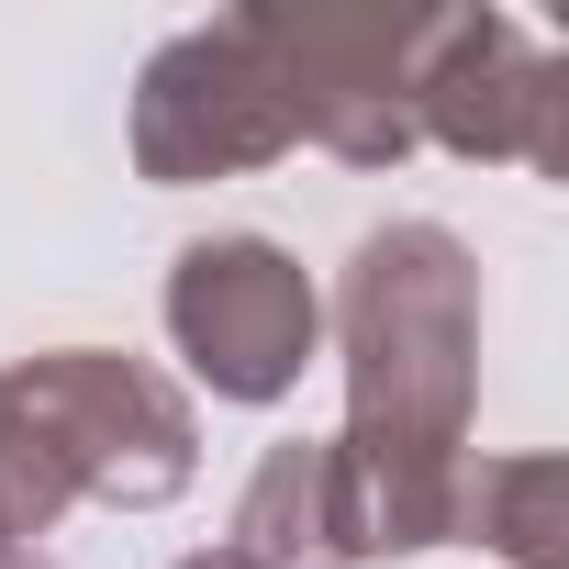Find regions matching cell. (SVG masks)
Wrapping results in <instances>:
<instances>
[{
	"instance_id": "cell-2",
	"label": "cell",
	"mask_w": 569,
	"mask_h": 569,
	"mask_svg": "<svg viewBox=\"0 0 569 569\" xmlns=\"http://www.w3.org/2000/svg\"><path fill=\"white\" fill-rule=\"evenodd\" d=\"M201 469V425L190 402L112 358V347H57L0 369V536H46L79 491L101 502H168Z\"/></svg>"
},
{
	"instance_id": "cell-5",
	"label": "cell",
	"mask_w": 569,
	"mask_h": 569,
	"mask_svg": "<svg viewBox=\"0 0 569 569\" xmlns=\"http://www.w3.org/2000/svg\"><path fill=\"white\" fill-rule=\"evenodd\" d=\"M447 157H525L536 179L569 168V68L502 12H436L413 57V146Z\"/></svg>"
},
{
	"instance_id": "cell-9",
	"label": "cell",
	"mask_w": 569,
	"mask_h": 569,
	"mask_svg": "<svg viewBox=\"0 0 569 569\" xmlns=\"http://www.w3.org/2000/svg\"><path fill=\"white\" fill-rule=\"evenodd\" d=\"M179 569H246V558H234V547H212V558H179Z\"/></svg>"
},
{
	"instance_id": "cell-4",
	"label": "cell",
	"mask_w": 569,
	"mask_h": 569,
	"mask_svg": "<svg viewBox=\"0 0 569 569\" xmlns=\"http://www.w3.org/2000/svg\"><path fill=\"white\" fill-rule=\"evenodd\" d=\"M168 336L212 380V402H279L313 369L325 302H313L302 257H279L268 234H201L168 268Z\"/></svg>"
},
{
	"instance_id": "cell-8",
	"label": "cell",
	"mask_w": 569,
	"mask_h": 569,
	"mask_svg": "<svg viewBox=\"0 0 569 569\" xmlns=\"http://www.w3.org/2000/svg\"><path fill=\"white\" fill-rule=\"evenodd\" d=\"M447 536L502 547L513 569H569V469L558 458H480V469H458Z\"/></svg>"
},
{
	"instance_id": "cell-1",
	"label": "cell",
	"mask_w": 569,
	"mask_h": 569,
	"mask_svg": "<svg viewBox=\"0 0 569 569\" xmlns=\"http://www.w3.org/2000/svg\"><path fill=\"white\" fill-rule=\"evenodd\" d=\"M347 502L358 547H447V502L469 469V380H480V268L447 223H380L347 268Z\"/></svg>"
},
{
	"instance_id": "cell-6",
	"label": "cell",
	"mask_w": 569,
	"mask_h": 569,
	"mask_svg": "<svg viewBox=\"0 0 569 569\" xmlns=\"http://www.w3.org/2000/svg\"><path fill=\"white\" fill-rule=\"evenodd\" d=\"M436 12H257L268 68L291 90V134L336 146L347 168L413 157V57Z\"/></svg>"
},
{
	"instance_id": "cell-7",
	"label": "cell",
	"mask_w": 569,
	"mask_h": 569,
	"mask_svg": "<svg viewBox=\"0 0 569 569\" xmlns=\"http://www.w3.org/2000/svg\"><path fill=\"white\" fill-rule=\"evenodd\" d=\"M234 558L246 569H358V502L336 469V436H291L268 447L246 502H234Z\"/></svg>"
},
{
	"instance_id": "cell-11",
	"label": "cell",
	"mask_w": 569,
	"mask_h": 569,
	"mask_svg": "<svg viewBox=\"0 0 569 569\" xmlns=\"http://www.w3.org/2000/svg\"><path fill=\"white\" fill-rule=\"evenodd\" d=\"M0 558H23V547H12V536H0Z\"/></svg>"
},
{
	"instance_id": "cell-3",
	"label": "cell",
	"mask_w": 569,
	"mask_h": 569,
	"mask_svg": "<svg viewBox=\"0 0 569 569\" xmlns=\"http://www.w3.org/2000/svg\"><path fill=\"white\" fill-rule=\"evenodd\" d=\"M291 134V90L268 68V34L257 12H223V23H190L179 46L146 57L134 79V168L146 179H234V168H268Z\"/></svg>"
},
{
	"instance_id": "cell-10",
	"label": "cell",
	"mask_w": 569,
	"mask_h": 569,
	"mask_svg": "<svg viewBox=\"0 0 569 569\" xmlns=\"http://www.w3.org/2000/svg\"><path fill=\"white\" fill-rule=\"evenodd\" d=\"M0 569H46V558H0Z\"/></svg>"
}]
</instances>
